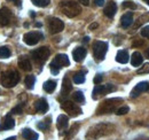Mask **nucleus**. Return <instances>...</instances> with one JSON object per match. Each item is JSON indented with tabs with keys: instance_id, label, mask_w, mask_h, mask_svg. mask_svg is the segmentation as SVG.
<instances>
[{
	"instance_id": "nucleus-1",
	"label": "nucleus",
	"mask_w": 149,
	"mask_h": 140,
	"mask_svg": "<svg viewBox=\"0 0 149 140\" xmlns=\"http://www.w3.org/2000/svg\"><path fill=\"white\" fill-rule=\"evenodd\" d=\"M115 126L109 124V123H100L93 125L92 127L88 129L87 133H86V139L87 140H96L101 137L108 136L113 132Z\"/></svg>"
},
{
	"instance_id": "nucleus-2",
	"label": "nucleus",
	"mask_w": 149,
	"mask_h": 140,
	"mask_svg": "<svg viewBox=\"0 0 149 140\" xmlns=\"http://www.w3.org/2000/svg\"><path fill=\"white\" fill-rule=\"evenodd\" d=\"M19 82V72L15 71V70H7V71H3L1 74L0 83H1V85L3 88H14Z\"/></svg>"
},
{
	"instance_id": "nucleus-3",
	"label": "nucleus",
	"mask_w": 149,
	"mask_h": 140,
	"mask_svg": "<svg viewBox=\"0 0 149 140\" xmlns=\"http://www.w3.org/2000/svg\"><path fill=\"white\" fill-rule=\"evenodd\" d=\"M123 100L120 98H112V99H108V100H104L101 105L99 106L97 110H96V114L97 115H102V114H110L116 111V108L117 105L119 102H122Z\"/></svg>"
},
{
	"instance_id": "nucleus-4",
	"label": "nucleus",
	"mask_w": 149,
	"mask_h": 140,
	"mask_svg": "<svg viewBox=\"0 0 149 140\" xmlns=\"http://www.w3.org/2000/svg\"><path fill=\"white\" fill-rule=\"evenodd\" d=\"M61 8H62L63 14L68 18H74L78 14H80V12H81V8L78 5V2L72 1V0L61 2Z\"/></svg>"
},
{
	"instance_id": "nucleus-5",
	"label": "nucleus",
	"mask_w": 149,
	"mask_h": 140,
	"mask_svg": "<svg viewBox=\"0 0 149 140\" xmlns=\"http://www.w3.org/2000/svg\"><path fill=\"white\" fill-rule=\"evenodd\" d=\"M69 63H70V61H69L68 55H65V54H57L55 56V59L51 63V71H52V74L57 75L61 68L69 66Z\"/></svg>"
},
{
	"instance_id": "nucleus-6",
	"label": "nucleus",
	"mask_w": 149,
	"mask_h": 140,
	"mask_svg": "<svg viewBox=\"0 0 149 140\" xmlns=\"http://www.w3.org/2000/svg\"><path fill=\"white\" fill-rule=\"evenodd\" d=\"M108 51V43L96 40L93 44V55L96 61H102L106 57V54Z\"/></svg>"
},
{
	"instance_id": "nucleus-7",
	"label": "nucleus",
	"mask_w": 149,
	"mask_h": 140,
	"mask_svg": "<svg viewBox=\"0 0 149 140\" xmlns=\"http://www.w3.org/2000/svg\"><path fill=\"white\" fill-rule=\"evenodd\" d=\"M49 54H51V51L48 47L46 46H42L40 48H37L35 51L31 52V56L32 59L37 62V63H44L45 61H47V59L49 57Z\"/></svg>"
},
{
	"instance_id": "nucleus-8",
	"label": "nucleus",
	"mask_w": 149,
	"mask_h": 140,
	"mask_svg": "<svg viewBox=\"0 0 149 140\" xmlns=\"http://www.w3.org/2000/svg\"><path fill=\"white\" fill-rule=\"evenodd\" d=\"M61 108L65 111V113H68L70 116H78V115H80L83 111H81V109H80V107H78V106L74 104L72 101H69V100H65V101H62V104H61Z\"/></svg>"
},
{
	"instance_id": "nucleus-9",
	"label": "nucleus",
	"mask_w": 149,
	"mask_h": 140,
	"mask_svg": "<svg viewBox=\"0 0 149 140\" xmlns=\"http://www.w3.org/2000/svg\"><path fill=\"white\" fill-rule=\"evenodd\" d=\"M64 29V23L63 21H61L60 18H48V30L51 34L55 35L61 32Z\"/></svg>"
},
{
	"instance_id": "nucleus-10",
	"label": "nucleus",
	"mask_w": 149,
	"mask_h": 140,
	"mask_svg": "<svg viewBox=\"0 0 149 140\" xmlns=\"http://www.w3.org/2000/svg\"><path fill=\"white\" fill-rule=\"evenodd\" d=\"M116 88L111 84H106V85H95L93 90V99H97L100 95H104L107 93H110L112 91H115Z\"/></svg>"
},
{
	"instance_id": "nucleus-11",
	"label": "nucleus",
	"mask_w": 149,
	"mask_h": 140,
	"mask_svg": "<svg viewBox=\"0 0 149 140\" xmlns=\"http://www.w3.org/2000/svg\"><path fill=\"white\" fill-rule=\"evenodd\" d=\"M42 38H44L42 34H40V32H38V31H31V32H28V34L24 35L23 40H24V43H25L26 45L33 46V45L37 44L39 40H41Z\"/></svg>"
},
{
	"instance_id": "nucleus-12",
	"label": "nucleus",
	"mask_w": 149,
	"mask_h": 140,
	"mask_svg": "<svg viewBox=\"0 0 149 140\" xmlns=\"http://www.w3.org/2000/svg\"><path fill=\"white\" fill-rule=\"evenodd\" d=\"M12 12L10 9H8L7 7H2L0 9V25H7L9 24L10 20H12Z\"/></svg>"
},
{
	"instance_id": "nucleus-13",
	"label": "nucleus",
	"mask_w": 149,
	"mask_h": 140,
	"mask_svg": "<svg viewBox=\"0 0 149 140\" xmlns=\"http://www.w3.org/2000/svg\"><path fill=\"white\" fill-rule=\"evenodd\" d=\"M148 90H149V83H147V82H141V83L136 84L135 88L132 90L131 98H135V97L140 95L141 93H143V92H146Z\"/></svg>"
},
{
	"instance_id": "nucleus-14",
	"label": "nucleus",
	"mask_w": 149,
	"mask_h": 140,
	"mask_svg": "<svg viewBox=\"0 0 149 140\" xmlns=\"http://www.w3.org/2000/svg\"><path fill=\"white\" fill-rule=\"evenodd\" d=\"M116 12H117V5H116V2L112 1V0L108 1V4L106 5V7H104V9H103L104 15H106L107 18H111L115 16Z\"/></svg>"
},
{
	"instance_id": "nucleus-15",
	"label": "nucleus",
	"mask_w": 149,
	"mask_h": 140,
	"mask_svg": "<svg viewBox=\"0 0 149 140\" xmlns=\"http://www.w3.org/2000/svg\"><path fill=\"white\" fill-rule=\"evenodd\" d=\"M72 88V85H71V80L68 76H65L63 78V82H62V90H61V95L62 97H68L70 91Z\"/></svg>"
},
{
	"instance_id": "nucleus-16",
	"label": "nucleus",
	"mask_w": 149,
	"mask_h": 140,
	"mask_svg": "<svg viewBox=\"0 0 149 140\" xmlns=\"http://www.w3.org/2000/svg\"><path fill=\"white\" fill-rule=\"evenodd\" d=\"M35 109H36L37 113H40V114L46 113V111L48 110V104H47L46 99L41 98V99L37 100V101L35 102Z\"/></svg>"
},
{
	"instance_id": "nucleus-17",
	"label": "nucleus",
	"mask_w": 149,
	"mask_h": 140,
	"mask_svg": "<svg viewBox=\"0 0 149 140\" xmlns=\"http://www.w3.org/2000/svg\"><path fill=\"white\" fill-rule=\"evenodd\" d=\"M14 126H15V121L12 118L10 115H7L3 118V121L1 122V124H0V131H2V130H10Z\"/></svg>"
},
{
	"instance_id": "nucleus-18",
	"label": "nucleus",
	"mask_w": 149,
	"mask_h": 140,
	"mask_svg": "<svg viewBox=\"0 0 149 140\" xmlns=\"http://www.w3.org/2000/svg\"><path fill=\"white\" fill-rule=\"evenodd\" d=\"M86 50L84 47H77L74 48V52H72V56H74V60L76 62H81L85 56H86Z\"/></svg>"
},
{
	"instance_id": "nucleus-19",
	"label": "nucleus",
	"mask_w": 149,
	"mask_h": 140,
	"mask_svg": "<svg viewBox=\"0 0 149 140\" xmlns=\"http://www.w3.org/2000/svg\"><path fill=\"white\" fill-rule=\"evenodd\" d=\"M17 63H19V68L22 70H24V71H30V70L32 69L31 62H30V60L26 56H21L19 59V62Z\"/></svg>"
},
{
	"instance_id": "nucleus-20",
	"label": "nucleus",
	"mask_w": 149,
	"mask_h": 140,
	"mask_svg": "<svg viewBox=\"0 0 149 140\" xmlns=\"http://www.w3.org/2000/svg\"><path fill=\"white\" fill-rule=\"evenodd\" d=\"M68 124H69V118L68 116L65 115H60L57 117V121H56V126L58 130H64L68 127Z\"/></svg>"
},
{
	"instance_id": "nucleus-21",
	"label": "nucleus",
	"mask_w": 149,
	"mask_h": 140,
	"mask_svg": "<svg viewBox=\"0 0 149 140\" xmlns=\"http://www.w3.org/2000/svg\"><path fill=\"white\" fill-rule=\"evenodd\" d=\"M142 62H143V57H142V55L140 53L134 52L132 54V56H131V64L133 67H139V66L142 64Z\"/></svg>"
},
{
	"instance_id": "nucleus-22",
	"label": "nucleus",
	"mask_w": 149,
	"mask_h": 140,
	"mask_svg": "<svg viewBox=\"0 0 149 140\" xmlns=\"http://www.w3.org/2000/svg\"><path fill=\"white\" fill-rule=\"evenodd\" d=\"M129 60H130V57H129V53L126 52V51H124V50L118 51L117 55H116V61H117L118 63L125 64V63L129 62Z\"/></svg>"
},
{
	"instance_id": "nucleus-23",
	"label": "nucleus",
	"mask_w": 149,
	"mask_h": 140,
	"mask_svg": "<svg viewBox=\"0 0 149 140\" xmlns=\"http://www.w3.org/2000/svg\"><path fill=\"white\" fill-rule=\"evenodd\" d=\"M133 22V14L129 12V13H125L122 18H120V23H122V27L123 28H129Z\"/></svg>"
},
{
	"instance_id": "nucleus-24",
	"label": "nucleus",
	"mask_w": 149,
	"mask_h": 140,
	"mask_svg": "<svg viewBox=\"0 0 149 140\" xmlns=\"http://www.w3.org/2000/svg\"><path fill=\"white\" fill-rule=\"evenodd\" d=\"M22 137L25 140H38V133L31 129H24L22 130Z\"/></svg>"
},
{
	"instance_id": "nucleus-25",
	"label": "nucleus",
	"mask_w": 149,
	"mask_h": 140,
	"mask_svg": "<svg viewBox=\"0 0 149 140\" xmlns=\"http://www.w3.org/2000/svg\"><path fill=\"white\" fill-rule=\"evenodd\" d=\"M42 88H44V91H45V92H47V93H52V92L56 88V82L55 80H47V82L44 83Z\"/></svg>"
},
{
	"instance_id": "nucleus-26",
	"label": "nucleus",
	"mask_w": 149,
	"mask_h": 140,
	"mask_svg": "<svg viewBox=\"0 0 149 140\" xmlns=\"http://www.w3.org/2000/svg\"><path fill=\"white\" fill-rule=\"evenodd\" d=\"M72 79L76 84H81L85 82V72L84 71H79V72H76L72 76Z\"/></svg>"
},
{
	"instance_id": "nucleus-27",
	"label": "nucleus",
	"mask_w": 149,
	"mask_h": 140,
	"mask_svg": "<svg viewBox=\"0 0 149 140\" xmlns=\"http://www.w3.org/2000/svg\"><path fill=\"white\" fill-rule=\"evenodd\" d=\"M24 83H25V86L29 88V90H32L33 86H35V83H36V77L32 76V75H29V76L25 77Z\"/></svg>"
},
{
	"instance_id": "nucleus-28",
	"label": "nucleus",
	"mask_w": 149,
	"mask_h": 140,
	"mask_svg": "<svg viewBox=\"0 0 149 140\" xmlns=\"http://www.w3.org/2000/svg\"><path fill=\"white\" fill-rule=\"evenodd\" d=\"M72 99L76 102H78V104H84L85 102V97H84L81 91H76L72 94Z\"/></svg>"
},
{
	"instance_id": "nucleus-29",
	"label": "nucleus",
	"mask_w": 149,
	"mask_h": 140,
	"mask_svg": "<svg viewBox=\"0 0 149 140\" xmlns=\"http://www.w3.org/2000/svg\"><path fill=\"white\" fill-rule=\"evenodd\" d=\"M79 129V124H74L71 126V129L68 131V134H67V137H65V139L67 140H70V138H72L74 134L77 133V130Z\"/></svg>"
},
{
	"instance_id": "nucleus-30",
	"label": "nucleus",
	"mask_w": 149,
	"mask_h": 140,
	"mask_svg": "<svg viewBox=\"0 0 149 140\" xmlns=\"http://www.w3.org/2000/svg\"><path fill=\"white\" fill-rule=\"evenodd\" d=\"M10 56V51L8 47H0V59H7Z\"/></svg>"
},
{
	"instance_id": "nucleus-31",
	"label": "nucleus",
	"mask_w": 149,
	"mask_h": 140,
	"mask_svg": "<svg viewBox=\"0 0 149 140\" xmlns=\"http://www.w3.org/2000/svg\"><path fill=\"white\" fill-rule=\"evenodd\" d=\"M31 1L35 6H38V7H46L51 2V0H31Z\"/></svg>"
},
{
	"instance_id": "nucleus-32",
	"label": "nucleus",
	"mask_w": 149,
	"mask_h": 140,
	"mask_svg": "<svg viewBox=\"0 0 149 140\" xmlns=\"http://www.w3.org/2000/svg\"><path fill=\"white\" fill-rule=\"evenodd\" d=\"M129 110H130V108L127 106H123V107H120V108H118L116 110V114L117 115H125V114L129 113Z\"/></svg>"
},
{
	"instance_id": "nucleus-33",
	"label": "nucleus",
	"mask_w": 149,
	"mask_h": 140,
	"mask_svg": "<svg viewBox=\"0 0 149 140\" xmlns=\"http://www.w3.org/2000/svg\"><path fill=\"white\" fill-rule=\"evenodd\" d=\"M48 121H51V118H47V122H40L38 123V129H40V130H47L48 129V126H49V124L51 122H48Z\"/></svg>"
},
{
	"instance_id": "nucleus-34",
	"label": "nucleus",
	"mask_w": 149,
	"mask_h": 140,
	"mask_svg": "<svg viewBox=\"0 0 149 140\" xmlns=\"http://www.w3.org/2000/svg\"><path fill=\"white\" fill-rule=\"evenodd\" d=\"M136 72L139 75H141V74H149V63H145L140 69H138Z\"/></svg>"
},
{
	"instance_id": "nucleus-35",
	"label": "nucleus",
	"mask_w": 149,
	"mask_h": 140,
	"mask_svg": "<svg viewBox=\"0 0 149 140\" xmlns=\"http://www.w3.org/2000/svg\"><path fill=\"white\" fill-rule=\"evenodd\" d=\"M123 8H131V9H135L136 5L132 1H124L123 2Z\"/></svg>"
},
{
	"instance_id": "nucleus-36",
	"label": "nucleus",
	"mask_w": 149,
	"mask_h": 140,
	"mask_svg": "<svg viewBox=\"0 0 149 140\" xmlns=\"http://www.w3.org/2000/svg\"><path fill=\"white\" fill-rule=\"evenodd\" d=\"M22 105H17L16 107H14L13 109H12V114H16V115H19V114H22Z\"/></svg>"
},
{
	"instance_id": "nucleus-37",
	"label": "nucleus",
	"mask_w": 149,
	"mask_h": 140,
	"mask_svg": "<svg viewBox=\"0 0 149 140\" xmlns=\"http://www.w3.org/2000/svg\"><path fill=\"white\" fill-rule=\"evenodd\" d=\"M141 36H142V37H145V38H148V39H149V25H147V27H143V28L141 29Z\"/></svg>"
},
{
	"instance_id": "nucleus-38",
	"label": "nucleus",
	"mask_w": 149,
	"mask_h": 140,
	"mask_svg": "<svg viewBox=\"0 0 149 140\" xmlns=\"http://www.w3.org/2000/svg\"><path fill=\"white\" fill-rule=\"evenodd\" d=\"M93 82L95 85H99V84L102 82V75H96V76L94 77Z\"/></svg>"
},
{
	"instance_id": "nucleus-39",
	"label": "nucleus",
	"mask_w": 149,
	"mask_h": 140,
	"mask_svg": "<svg viewBox=\"0 0 149 140\" xmlns=\"http://www.w3.org/2000/svg\"><path fill=\"white\" fill-rule=\"evenodd\" d=\"M94 4L99 7H102L104 5V0H94Z\"/></svg>"
},
{
	"instance_id": "nucleus-40",
	"label": "nucleus",
	"mask_w": 149,
	"mask_h": 140,
	"mask_svg": "<svg viewBox=\"0 0 149 140\" xmlns=\"http://www.w3.org/2000/svg\"><path fill=\"white\" fill-rule=\"evenodd\" d=\"M143 45V41H139V40H135L134 43H133V46H142Z\"/></svg>"
},
{
	"instance_id": "nucleus-41",
	"label": "nucleus",
	"mask_w": 149,
	"mask_h": 140,
	"mask_svg": "<svg viewBox=\"0 0 149 140\" xmlns=\"http://www.w3.org/2000/svg\"><path fill=\"white\" fill-rule=\"evenodd\" d=\"M78 1L84 6H88V4H90V0H78Z\"/></svg>"
},
{
	"instance_id": "nucleus-42",
	"label": "nucleus",
	"mask_w": 149,
	"mask_h": 140,
	"mask_svg": "<svg viewBox=\"0 0 149 140\" xmlns=\"http://www.w3.org/2000/svg\"><path fill=\"white\" fill-rule=\"evenodd\" d=\"M99 25H97V23H92L91 25H90V30H94V29H96Z\"/></svg>"
},
{
	"instance_id": "nucleus-43",
	"label": "nucleus",
	"mask_w": 149,
	"mask_h": 140,
	"mask_svg": "<svg viewBox=\"0 0 149 140\" xmlns=\"http://www.w3.org/2000/svg\"><path fill=\"white\" fill-rule=\"evenodd\" d=\"M8 1H12V2H15L17 6H21V0H8Z\"/></svg>"
},
{
	"instance_id": "nucleus-44",
	"label": "nucleus",
	"mask_w": 149,
	"mask_h": 140,
	"mask_svg": "<svg viewBox=\"0 0 149 140\" xmlns=\"http://www.w3.org/2000/svg\"><path fill=\"white\" fill-rule=\"evenodd\" d=\"M145 55H146V56H147V57L149 59V48H147V50H146V52H145Z\"/></svg>"
},
{
	"instance_id": "nucleus-45",
	"label": "nucleus",
	"mask_w": 149,
	"mask_h": 140,
	"mask_svg": "<svg viewBox=\"0 0 149 140\" xmlns=\"http://www.w3.org/2000/svg\"><path fill=\"white\" fill-rule=\"evenodd\" d=\"M88 39H90L88 37H84V40H83V41H84V43H87V41H88Z\"/></svg>"
},
{
	"instance_id": "nucleus-46",
	"label": "nucleus",
	"mask_w": 149,
	"mask_h": 140,
	"mask_svg": "<svg viewBox=\"0 0 149 140\" xmlns=\"http://www.w3.org/2000/svg\"><path fill=\"white\" fill-rule=\"evenodd\" d=\"M6 140H16V137H9V138H7Z\"/></svg>"
},
{
	"instance_id": "nucleus-47",
	"label": "nucleus",
	"mask_w": 149,
	"mask_h": 140,
	"mask_svg": "<svg viewBox=\"0 0 149 140\" xmlns=\"http://www.w3.org/2000/svg\"><path fill=\"white\" fill-rule=\"evenodd\" d=\"M36 27H41V23H36Z\"/></svg>"
},
{
	"instance_id": "nucleus-48",
	"label": "nucleus",
	"mask_w": 149,
	"mask_h": 140,
	"mask_svg": "<svg viewBox=\"0 0 149 140\" xmlns=\"http://www.w3.org/2000/svg\"><path fill=\"white\" fill-rule=\"evenodd\" d=\"M143 1H145V2H147V4L149 5V0H143Z\"/></svg>"
},
{
	"instance_id": "nucleus-49",
	"label": "nucleus",
	"mask_w": 149,
	"mask_h": 140,
	"mask_svg": "<svg viewBox=\"0 0 149 140\" xmlns=\"http://www.w3.org/2000/svg\"><path fill=\"white\" fill-rule=\"evenodd\" d=\"M146 140H149V139H146Z\"/></svg>"
}]
</instances>
